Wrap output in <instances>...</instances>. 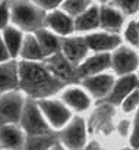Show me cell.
<instances>
[{
    "mask_svg": "<svg viewBox=\"0 0 139 150\" xmlns=\"http://www.w3.org/2000/svg\"><path fill=\"white\" fill-rule=\"evenodd\" d=\"M19 71V87L24 93L29 94L34 99H48V96L59 91L64 83L47 69L45 65L38 62L21 60L18 62Z\"/></svg>",
    "mask_w": 139,
    "mask_h": 150,
    "instance_id": "obj_1",
    "label": "cell"
},
{
    "mask_svg": "<svg viewBox=\"0 0 139 150\" xmlns=\"http://www.w3.org/2000/svg\"><path fill=\"white\" fill-rule=\"evenodd\" d=\"M10 18L15 25L28 33H37L43 30L44 12L35 3L29 2H15L10 8Z\"/></svg>",
    "mask_w": 139,
    "mask_h": 150,
    "instance_id": "obj_2",
    "label": "cell"
},
{
    "mask_svg": "<svg viewBox=\"0 0 139 150\" xmlns=\"http://www.w3.org/2000/svg\"><path fill=\"white\" fill-rule=\"evenodd\" d=\"M19 125L25 131L27 137L45 135V134H50L53 129L50 127V124L47 122L45 116L43 115V112L38 106V102H34L32 99L27 100Z\"/></svg>",
    "mask_w": 139,
    "mask_h": 150,
    "instance_id": "obj_3",
    "label": "cell"
},
{
    "mask_svg": "<svg viewBox=\"0 0 139 150\" xmlns=\"http://www.w3.org/2000/svg\"><path fill=\"white\" fill-rule=\"evenodd\" d=\"M59 143L67 150H84L87 146V125L81 116L71 119L59 132Z\"/></svg>",
    "mask_w": 139,
    "mask_h": 150,
    "instance_id": "obj_4",
    "label": "cell"
},
{
    "mask_svg": "<svg viewBox=\"0 0 139 150\" xmlns=\"http://www.w3.org/2000/svg\"><path fill=\"white\" fill-rule=\"evenodd\" d=\"M38 106L45 116L47 122L53 129H61L64 128L72 119V113L61 100L56 99H41L38 100Z\"/></svg>",
    "mask_w": 139,
    "mask_h": 150,
    "instance_id": "obj_5",
    "label": "cell"
},
{
    "mask_svg": "<svg viewBox=\"0 0 139 150\" xmlns=\"http://www.w3.org/2000/svg\"><path fill=\"white\" fill-rule=\"evenodd\" d=\"M25 97L21 91H8L0 97V124H18L21 121Z\"/></svg>",
    "mask_w": 139,
    "mask_h": 150,
    "instance_id": "obj_6",
    "label": "cell"
},
{
    "mask_svg": "<svg viewBox=\"0 0 139 150\" xmlns=\"http://www.w3.org/2000/svg\"><path fill=\"white\" fill-rule=\"evenodd\" d=\"M111 69L119 77L136 74L139 69L138 50L130 46H120L111 52Z\"/></svg>",
    "mask_w": 139,
    "mask_h": 150,
    "instance_id": "obj_7",
    "label": "cell"
},
{
    "mask_svg": "<svg viewBox=\"0 0 139 150\" xmlns=\"http://www.w3.org/2000/svg\"><path fill=\"white\" fill-rule=\"evenodd\" d=\"M108 68H111V53H97L88 56L76 68V77L84 80L92 75L104 74V71H107Z\"/></svg>",
    "mask_w": 139,
    "mask_h": 150,
    "instance_id": "obj_8",
    "label": "cell"
},
{
    "mask_svg": "<svg viewBox=\"0 0 139 150\" xmlns=\"http://www.w3.org/2000/svg\"><path fill=\"white\" fill-rule=\"evenodd\" d=\"M27 134L18 124H0V146L3 150H22Z\"/></svg>",
    "mask_w": 139,
    "mask_h": 150,
    "instance_id": "obj_9",
    "label": "cell"
},
{
    "mask_svg": "<svg viewBox=\"0 0 139 150\" xmlns=\"http://www.w3.org/2000/svg\"><path fill=\"white\" fill-rule=\"evenodd\" d=\"M47 69L54 75L56 78L61 80L63 83H67V81H73L76 77V71H75V66L66 59V56L63 53H54L51 56H48L45 59V63Z\"/></svg>",
    "mask_w": 139,
    "mask_h": 150,
    "instance_id": "obj_10",
    "label": "cell"
},
{
    "mask_svg": "<svg viewBox=\"0 0 139 150\" xmlns=\"http://www.w3.org/2000/svg\"><path fill=\"white\" fill-rule=\"evenodd\" d=\"M114 83L116 80L110 74H98V75H92V77L82 80L84 88L88 91V94H91L95 99L108 97V94L111 93L114 87Z\"/></svg>",
    "mask_w": 139,
    "mask_h": 150,
    "instance_id": "obj_11",
    "label": "cell"
},
{
    "mask_svg": "<svg viewBox=\"0 0 139 150\" xmlns=\"http://www.w3.org/2000/svg\"><path fill=\"white\" fill-rule=\"evenodd\" d=\"M139 88V77L138 74H130V75H123L119 77V80H116L114 87L111 90V93L108 94V102L120 106L122 102L135 90Z\"/></svg>",
    "mask_w": 139,
    "mask_h": 150,
    "instance_id": "obj_12",
    "label": "cell"
},
{
    "mask_svg": "<svg viewBox=\"0 0 139 150\" xmlns=\"http://www.w3.org/2000/svg\"><path fill=\"white\" fill-rule=\"evenodd\" d=\"M88 50H89V47L87 44V40L82 37L66 38L61 43V53L76 68L88 57Z\"/></svg>",
    "mask_w": 139,
    "mask_h": 150,
    "instance_id": "obj_13",
    "label": "cell"
},
{
    "mask_svg": "<svg viewBox=\"0 0 139 150\" xmlns=\"http://www.w3.org/2000/svg\"><path fill=\"white\" fill-rule=\"evenodd\" d=\"M89 50L98 53H110L122 46V40L114 33H95L85 37Z\"/></svg>",
    "mask_w": 139,
    "mask_h": 150,
    "instance_id": "obj_14",
    "label": "cell"
},
{
    "mask_svg": "<svg viewBox=\"0 0 139 150\" xmlns=\"http://www.w3.org/2000/svg\"><path fill=\"white\" fill-rule=\"evenodd\" d=\"M69 109H73L76 112H84L91 106V97L85 88L79 87H69L61 93L60 99Z\"/></svg>",
    "mask_w": 139,
    "mask_h": 150,
    "instance_id": "obj_15",
    "label": "cell"
},
{
    "mask_svg": "<svg viewBox=\"0 0 139 150\" xmlns=\"http://www.w3.org/2000/svg\"><path fill=\"white\" fill-rule=\"evenodd\" d=\"M19 86L18 62L13 59L0 63V93L13 91Z\"/></svg>",
    "mask_w": 139,
    "mask_h": 150,
    "instance_id": "obj_16",
    "label": "cell"
},
{
    "mask_svg": "<svg viewBox=\"0 0 139 150\" xmlns=\"http://www.w3.org/2000/svg\"><path fill=\"white\" fill-rule=\"evenodd\" d=\"M124 24V13L114 6H103L100 9V25L108 33H119Z\"/></svg>",
    "mask_w": 139,
    "mask_h": 150,
    "instance_id": "obj_17",
    "label": "cell"
},
{
    "mask_svg": "<svg viewBox=\"0 0 139 150\" xmlns=\"http://www.w3.org/2000/svg\"><path fill=\"white\" fill-rule=\"evenodd\" d=\"M45 22L48 28H51V31L60 35H71L75 31V21H72V18L63 11L51 12L50 15H47Z\"/></svg>",
    "mask_w": 139,
    "mask_h": 150,
    "instance_id": "obj_18",
    "label": "cell"
},
{
    "mask_svg": "<svg viewBox=\"0 0 139 150\" xmlns=\"http://www.w3.org/2000/svg\"><path fill=\"white\" fill-rule=\"evenodd\" d=\"M19 56L22 57V60H29V62H40V60L47 59V54L43 50L35 34H28L24 37V43H22Z\"/></svg>",
    "mask_w": 139,
    "mask_h": 150,
    "instance_id": "obj_19",
    "label": "cell"
},
{
    "mask_svg": "<svg viewBox=\"0 0 139 150\" xmlns=\"http://www.w3.org/2000/svg\"><path fill=\"white\" fill-rule=\"evenodd\" d=\"M3 40L6 43V47L10 53L12 59H16L21 54V49H22V43H24V35L22 33L15 28V27H6L3 30Z\"/></svg>",
    "mask_w": 139,
    "mask_h": 150,
    "instance_id": "obj_20",
    "label": "cell"
},
{
    "mask_svg": "<svg viewBox=\"0 0 139 150\" xmlns=\"http://www.w3.org/2000/svg\"><path fill=\"white\" fill-rule=\"evenodd\" d=\"M100 25V9L97 6H91L82 15L76 16L75 19V30L76 31H91Z\"/></svg>",
    "mask_w": 139,
    "mask_h": 150,
    "instance_id": "obj_21",
    "label": "cell"
},
{
    "mask_svg": "<svg viewBox=\"0 0 139 150\" xmlns=\"http://www.w3.org/2000/svg\"><path fill=\"white\" fill-rule=\"evenodd\" d=\"M34 34L38 38V41H40L43 50L45 52L47 57L51 56V54H54V53H59V49L61 47V44H60L59 38L53 33H50L47 30H40V31H37Z\"/></svg>",
    "mask_w": 139,
    "mask_h": 150,
    "instance_id": "obj_22",
    "label": "cell"
},
{
    "mask_svg": "<svg viewBox=\"0 0 139 150\" xmlns=\"http://www.w3.org/2000/svg\"><path fill=\"white\" fill-rule=\"evenodd\" d=\"M57 143L54 137L50 134L45 135H35V137H27V143L22 150H48Z\"/></svg>",
    "mask_w": 139,
    "mask_h": 150,
    "instance_id": "obj_23",
    "label": "cell"
},
{
    "mask_svg": "<svg viewBox=\"0 0 139 150\" xmlns=\"http://www.w3.org/2000/svg\"><path fill=\"white\" fill-rule=\"evenodd\" d=\"M123 37H124V41L127 43V46L139 50V21L138 19H130L126 24Z\"/></svg>",
    "mask_w": 139,
    "mask_h": 150,
    "instance_id": "obj_24",
    "label": "cell"
},
{
    "mask_svg": "<svg viewBox=\"0 0 139 150\" xmlns=\"http://www.w3.org/2000/svg\"><path fill=\"white\" fill-rule=\"evenodd\" d=\"M91 0H64L63 2V12H66L69 16H79L85 11L89 9Z\"/></svg>",
    "mask_w": 139,
    "mask_h": 150,
    "instance_id": "obj_25",
    "label": "cell"
},
{
    "mask_svg": "<svg viewBox=\"0 0 139 150\" xmlns=\"http://www.w3.org/2000/svg\"><path fill=\"white\" fill-rule=\"evenodd\" d=\"M122 108V112L126 113V115H130V113H136V110L139 109V88L135 90L133 93H130L120 105Z\"/></svg>",
    "mask_w": 139,
    "mask_h": 150,
    "instance_id": "obj_26",
    "label": "cell"
},
{
    "mask_svg": "<svg viewBox=\"0 0 139 150\" xmlns=\"http://www.w3.org/2000/svg\"><path fill=\"white\" fill-rule=\"evenodd\" d=\"M114 8L122 11L124 15H135L139 12V0H113Z\"/></svg>",
    "mask_w": 139,
    "mask_h": 150,
    "instance_id": "obj_27",
    "label": "cell"
},
{
    "mask_svg": "<svg viewBox=\"0 0 139 150\" xmlns=\"http://www.w3.org/2000/svg\"><path fill=\"white\" fill-rule=\"evenodd\" d=\"M129 146L139 150V109L136 110L132 121V132L129 137Z\"/></svg>",
    "mask_w": 139,
    "mask_h": 150,
    "instance_id": "obj_28",
    "label": "cell"
},
{
    "mask_svg": "<svg viewBox=\"0 0 139 150\" xmlns=\"http://www.w3.org/2000/svg\"><path fill=\"white\" fill-rule=\"evenodd\" d=\"M32 2H34L38 8H41L43 11H53V9H56L57 6H60L64 0H32Z\"/></svg>",
    "mask_w": 139,
    "mask_h": 150,
    "instance_id": "obj_29",
    "label": "cell"
},
{
    "mask_svg": "<svg viewBox=\"0 0 139 150\" xmlns=\"http://www.w3.org/2000/svg\"><path fill=\"white\" fill-rule=\"evenodd\" d=\"M10 18V11L6 3L0 5V30H5L8 27V21Z\"/></svg>",
    "mask_w": 139,
    "mask_h": 150,
    "instance_id": "obj_30",
    "label": "cell"
},
{
    "mask_svg": "<svg viewBox=\"0 0 139 150\" xmlns=\"http://www.w3.org/2000/svg\"><path fill=\"white\" fill-rule=\"evenodd\" d=\"M10 59L12 57H10V53H9L8 47H6V43L3 40V35H0V63H2V62H8Z\"/></svg>",
    "mask_w": 139,
    "mask_h": 150,
    "instance_id": "obj_31",
    "label": "cell"
},
{
    "mask_svg": "<svg viewBox=\"0 0 139 150\" xmlns=\"http://www.w3.org/2000/svg\"><path fill=\"white\" fill-rule=\"evenodd\" d=\"M48 150H67V149H64V147H63V146H61V144H60V143L57 141V143H56V144H54L53 147H50Z\"/></svg>",
    "mask_w": 139,
    "mask_h": 150,
    "instance_id": "obj_32",
    "label": "cell"
},
{
    "mask_svg": "<svg viewBox=\"0 0 139 150\" xmlns=\"http://www.w3.org/2000/svg\"><path fill=\"white\" fill-rule=\"evenodd\" d=\"M120 150H138V149H133V147L129 146V147H124V149H120Z\"/></svg>",
    "mask_w": 139,
    "mask_h": 150,
    "instance_id": "obj_33",
    "label": "cell"
},
{
    "mask_svg": "<svg viewBox=\"0 0 139 150\" xmlns=\"http://www.w3.org/2000/svg\"><path fill=\"white\" fill-rule=\"evenodd\" d=\"M100 2H110V0H100Z\"/></svg>",
    "mask_w": 139,
    "mask_h": 150,
    "instance_id": "obj_34",
    "label": "cell"
},
{
    "mask_svg": "<svg viewBox=\"0 0 139 150\" xmlns=\"http://www.w3.org/2000/svg\"><path fill=\"white\" fill-rule=\"evenodd\" d=\"M136 74H138V77H139V69H138V72H136Z\"/></svg>",
    "mask_w": 139,
    "mask_h": 150,
    "instance_id": "obj_35",
    "label": "cell"
},
{
    "mask_svg": "<svg viewBox=\"0 0 139 150\" xmlns=\"http://www.w3.org/2000/svg\"><path fill=\"white\" fill-rule=\"evenodd\" d=\"M138 21H139V16H138Z\"/></svg>",
    "mask_w": 139,
    "mask_h": 150,
    "instance_id": "obj_36",
    "label": "cell"
}]
</instances>
